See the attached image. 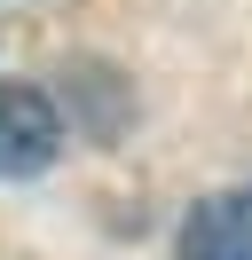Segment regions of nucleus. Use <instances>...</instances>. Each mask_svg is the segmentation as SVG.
Listing matches in <instances>:
<instances>
[{
    "label": "nucleus",
    "instance_id": "f257e3e1",
    "mask_svg": "<svg viewBox=\"0 0 252 260\" xmlns=\"http://www.w3.org/2000/svg\"><path fill=\"white\" fill-rule=\"evenodd\" d=\"M63 150V111L24 79H0V181H32L47 174Z\"/></svg>",
    "mask_w": 252,
    "mask_h": 260
},
{
    "label": "nucleus",
    "instance_id": "f03ea898",
    "mask_svg": "<svg viewBox=\"0 0 252 260\" xmlns=\"http://www.w3.org/2000/svg\"><path fill=\"white\" fill-rule=\"evenodd\" d=\"M181 260H252V189H213L181 221Z\"/></svg>",
    "mask_w": 252,
    "mask_h": 260
},
{
    "label": "nucleus",
    "instance_id": "7ed1b4c3",
    "mask_svg": "<svg viewBox=\"0 0 252 260\" xmlns=\"http://www.w3.org/2000/svg\"><path fill=\"white\" fill-rule=\"evenodd\" d=\"M71 95L87 103V111L71 118L87 142H110V134L126 126V103H134V95H126V79H118L110 63H71V71H63V103H71Z\"/></svg>",
    "mask_w": 252,
    "mask_h": 260
}]
</instances>
